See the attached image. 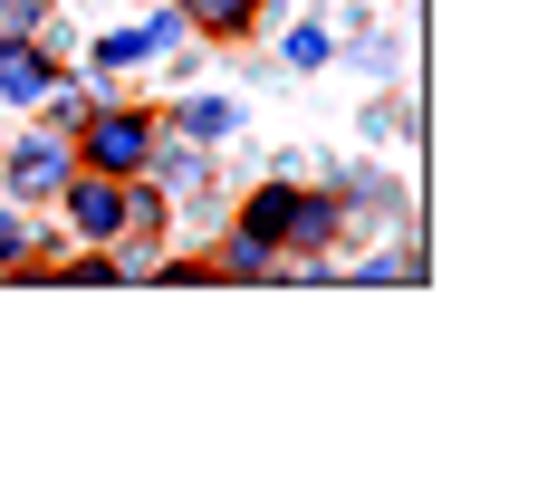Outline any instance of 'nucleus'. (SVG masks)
I'll list each match as a JSON object with an SVG mask.
<instances>
[{
    "label": "nucleus",
    "mask_w": 557,
    "mask_h": 480,
    "mask_svg": "<svg viewBox=\"0 0 557 480\" xmlns=\"http://www.w3.org/2000/svg\"><path fill=\"white\" fill-rule=\"evenodd\" d=\"M154 115L145 107H87V125H77V163L87 173H145V155H154Z\"/></svg>",
    "instance_id": "1"
},
{
    "label": "nucleus",
    "mask_w": 557,
    "mask_h": 480,
    "mask_svg": "<svg viewBox=\"0 0 557 480\" xmlns=\"http://www.w3.org/2000/svg\"><path fill=\"white\" fill-rule=\"evenodd\" d=\"M77 173V145L58 135V125H39V135H20L10 155H0V183H10V202H58V183Z\"/></svg>",
    "instance_id": "2"
},
{
    "label": "nucleus",
    "mask_w": 557,
    "mask_h": 480,
    "mask_svg": "<svg viewBox=\"0 0 557 480\" xmlns=\"http://www.w3.org/2000/svg\"><path fill=\"white\" fill-rule=\"evenodd\" d=\"M125 183H135V173H87V163H77V173L58 183L67 231H77V241H115V221H125Z\"/></svg>",
    "instance_id": "3"
},
{
    "label": "nucleus",
    "mask_w": 557,
    "mask_h": 480,
    "mask_svg": "<svg viewBox=\"0 0 557 480\" xmlns=\"http://www.w3.org/2000/svg\"><path fill=\"white\" fill-rule=\"evenodd\" d=\"M183 39V10H154V20H135V29H107L97 39V67H145V58H164Z\"/></svg>",
    "instance_id": "4"
},
{
    "label": "nucleus",
    "mask_w": 557,
    "mask_h": 480,
    "mask_svg": "<svg viewBox=\"0 0 557 480\" xmlns=\"http://www.w3.org/2000/svg\"><path fill=\"white\" fill-rule=\"evenodd\" d=\"M49 77H58V58L39 39H0V107H39Z\"/></svg>",
    "instance_id": "5"
},
{
    "label": "nucleus",
    "mask_w": 557,
    "mask_h": 480,
    "mask_svg": "<svg viewBox=\"0 0 557 480\" xmlns=\"http://www.w3.org/2000/svg\"><path fill=\"white\" fill-rule=\"evenodd\" d=\"M278 241H288V250H327V241H336V202H327V193H288Z\"/></svg>",
    "instance_id": "6"
},
{
    "label": "nucleus",
    "mask_w": 557,
    "mask_h": 480,
    "mask_svg": "<svg viewBox=\"0 0 557 480\" xmlns=\"http://www.w3.org/2000/svg\"><path fill=\"white\" fill-rule=\"evenodd\" d=\"M183 29H202V39H250V29H260V0H183Z\"/></svg>",
    "instance_id": "7"
},
{
    "label": "nucleus",
    "mask_w": 557,
    "mask_h": 480,
    "mask_svg": "<svg viewBox=\"0 0 557 480\" xmlns=\"http://www.w3.org/2000/svg\"><path fill=\"white\" fill-rule=\"evenodd\" d=\"M87 107H97V97H87L77 77H49V97H39V115H49L58 135H77V125H87Z\"/></svg>",
    "instance_id": "8"
},
{
    "label": "nucleus",
    "mask_w": 557,
    "mask_h": 480,
    "mask_svg": "<svg viewBox=\"0 0 557 480\" xmlns=\"http://www.w3.org/2000/svg\"><path fill=\"white\" fill-rule=\"evenodd\" d=\"M231 125H240V107H231V97H193V107H183V135H193V145H222Z\"/></svg>",
    "instance_id": "9"
},
{
    "label": "nucleus",
    "mask_w": 557,
    "mask_h": 480,
    "mask_svg": "<svg viewBox=\"0 0 557 480\" xmlns=\"http://www.w3.org/2000/svg\"><path fill=\"white\" fill-rule=\"evenodd\" d=\"M222 269H231V279H270V269H278V241H260V231H231Z\"/></svg>",
    "instance_id": "10"
},
{
    "label": "nucleus",
    "mask_w": 557,
    "mask_h": 480,
    "mask_svg": "<svg viewBox=\"0 0 557 480\" xmlns=\"http://www.w3.org/2000/svg\"><path fill=\"white\" fill-rule=\"evenodd\" d=\"M49 20V0H0V39H29Z\"/></svg>",
    "instance_id": "11"
},
{
    "label": "nucleus",
    "mask_w": 557,
    "mask_h": 480,
    "mask_svg": "<svg viewBox=\"0 0 557 480\" xmlns=\"http://www.w3.org/2000/svg\"><path fill=\"white\" fill-rule=\"evenodd\" d=\"M288 67H327V39L318 29H288Z\"/></svg>",
    "instance_id": "12"
},
{
    "label": "nucleus",
    "mask_w": 557,
    "mask_h": 480,
    "mask_svg": "<svg viewBox=\"0 0 557 480\" xmlns=\"http://www.w3.org/2000/svg\"><path fill=\"white\" fill-rule=\"evenodd\" d=\"M0 260H29V231H20L10 212H0Z\"/></svg>",
    "instance_id": "13"
}]
</instances>
